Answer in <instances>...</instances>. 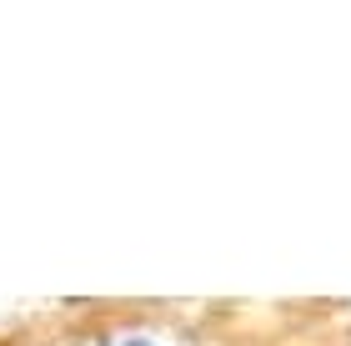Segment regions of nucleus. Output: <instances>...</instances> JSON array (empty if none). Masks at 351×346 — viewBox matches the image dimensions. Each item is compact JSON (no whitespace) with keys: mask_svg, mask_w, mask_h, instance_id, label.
Segmentation results:
<instances>
[{"mask_svg":"<svg viewBox=\"0 0 351 346\" xmlns=\"http://www.w3.org/2000/svg\"><path fill=\"white\" fill-rule=\"evenodd\" d=\"M121 346H151V341H121Z\"/></svg>","mask_w":351,"mask_h":346,"instance_id":"1","label":"nucleus"}]
</instances>
